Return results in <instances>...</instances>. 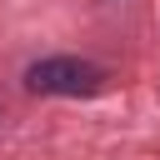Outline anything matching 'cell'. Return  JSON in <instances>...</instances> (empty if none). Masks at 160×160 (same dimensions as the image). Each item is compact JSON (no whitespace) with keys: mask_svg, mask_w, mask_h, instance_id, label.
I'll list each match as a JSON object with an SVG mask.
<instances>
[{"mask_svg":"<svg viewBox=\"0 0 160 160\" xmlns=\"http://www.w3.org/2000/svg\"><path fill=\"white\" fill-rule=\"evenodd\" d=\"M100 85H105V65L80 55H50L25 70V90L35 95H95Z\"/></svg>","mask_w":160,"mask_h":160,"instance_id":"6da1fadb","label":"cell"}]
</instances>
